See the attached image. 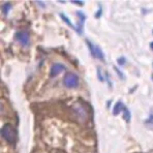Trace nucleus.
<instances>
[{
  "label": "nucleus",
  "instance_id": "f257e3e1",
  "mask_svg": "<svg viewBox=\"0 0 153 153\" xmlns=\"http://www.w3.org/2000/svg\"><path fill=\"white\" fill-rule=\"evenodd\" d=\"M1 136L6 142L13 144L17 141V131L12 124H4L1 128Z\"/></svg>",
  "mask_w": 153,
  "mask_h": 153
},
{
  "label": "nucleus",
  "instance_id": "f03ea898",
  "mask_svg": "<svg viewBox=\"0 0 153 153\" xmlns=\"http://www.w3.org/2000/svg\"><path fill=\"white\" fill-rule=\"evenodd\" d=\"M63 84L67 88H76L79 85V78L78 76L73 73H68L64 76Z\"/></svg>",
  "mask_w": 153,
  "mask_h": 153
},
{
  "label": "nucleus",
  "instance_id": "7ed1b4c3",
  "mask_svg": "<svg viewBox=\"0 0 153 153\" xmlns=\"http://www.w3.org/2000/svg\"><path fill=\"white\" fill-rule=\"evenodd\" d=\"M87 45H88L90 51H91L92 56H93L94 58H98V59H100V60L105 59V55H103L102 50L100 48V47L93 45L92 42H90L89 40H87Z\"/></svg>",
  "mask_w": 153,
  "mask_h": 153
},
{
  "label": "nucleus",
  "instance_id": "20e7f679",
  "mask_svg": "<svg viewBox=\"0 0 153 153\" xmlns=\"http://www.w3.org/2000/svg\"><path fill=\"white\" fill-rule=\"evenodd\" d=\"M16 37L19 40V42L22 46H28L29 42H30V38H29V34L26 31H20L16 34Z\"/></svg>",
  "mask_w": 153,
  "mask_h": 153
},
{
  "label": "nucleus",
  "instance_id": "39448f33",
  "mask_svg": "<svg viewBox=\"0 0 153 153\" xmlns=\"http://www.w3.org/2000/svg\"><path fill=\"white\" fill-rule=\"evenodd\" d=\"M74 111L76 112V114L78 115L79 118H82L83 120H86L87 119V112L83 105H79V103L78 105H75V107H74Z\"/></svg>",
  "mask_w": 153,
  "mask_h": 153
},
{
  "label": "nucleus",
  "instance_id": "423d86ee",
  "mask_svg": "<svg viewBox=\"0 0 153 153\" xmlns=\"http://www.w3.org/2000/svg\"><path fill=\"white\" fill-rule=\"evenodd\" d=\"M65 69V66L63 64L60 63H55L52 65L51 67V71H50V76H56L57 75H59L60 73H62Z\"/></svg>",
  "mask_w": 153,
  "mask_h": 153
},
{
  "label": "nucleus",
  "instance_id": "0eeeda50",
  "mask_svg": "<svg viewBox=\"0 0 153 153\" xmlns=\"http://www.w3.org/2000/svg\"><path fill=\"white\" fill-rule=\"evenodd\" d=\"M124 105L122 103V102H118L116 105H114V109H113V115L114 116H117L118 114H120L121 112L124 110Z\"/></svg>",
  "mask_w": 153,
  "mask_h": 153
},
{
  "label": "nucleus",
  "instance_id": "6e6552de",
  "mask_svg": "<svg viewBox=\"0 0 153 153\" xmlns=\"http://www.w3.org/2000/svg\"><path fill=\"white\" fill-rule=\"evenodd\" d=\"M12 8V4L10 3V2H5V3L2 4V12H3V13H7L8 10Z\"/></svg>",
  "mask_w": 153,
  "mask_h": 153
},
{
  "label": "nucleus",
  "instance_id": "1a4fd4ad",
  "mask_svg": "<svg viewBox=\"0 0 153 153\" xmlns=\"http://www.w3.org/2000/svg\"><path fill=\"white\" fill-rule=\"evenodd\" d=\"M60 17L62 18V20H63V21H64L65 23H66L67 25H68L69 27H71V28L75 29V26L73 25V23H71V22L69 21V19H68V18L66 17V16H65V15H63V13H60Z\"/></svg>",
  "mask_w": 153,
  "mask_h": 153
},
{
  "label": "nucleus",
  "instance_id": "9d476101",
  "mask_svg": "<svg viewBox=\"0 0 153 153\" xmlns=\"http://www.w3.org/2000/svg\"><path fill=\"white\" fill-rule=\"evenodd\" d=\"M123 112H124V120L126 121V122H129L130 121V112H129V110L127 109L126 107L124 108V110H123Z\"/></svg>",
  "mask_w": 153,
  "mask_h": 153
},
{
  "label": "nucleus",
  "instance_id": "9b49d317",
  "mask_svg": "<svg viewBox=\"0 0 153 153\" xmlns=\"http://www.w3.org/2000/svg\"><path fill=\"white\" fill-rule=\"evenodd\" d=\"M117 62H118L119 65H123L125 62H126V59H125L124 57H120V58H118V59H117Z\"/></svg>",
  "mask_w": 153,
  "mask_h": 153
},
{
  "label": "nucleus",
  "instance_id": "f8f14e48",
  "mask_svg": "<svg viewBox=\"0 0 153 153\" xmlns=\"http://www.w3.org/2000/svg\"><path fill=\"white\" fill-rule=\"evenodd\" d=\"M114 68H115V71H117V74H119V76H120V78H121V79H122V80H124V75H123V74H122V73H121V71H119V69H118V68H117V67H114Z\"/></svg>",
  "mask_w": 153,
  "mask_h": 153
},
{
  "label": "nucleus",
  "instance_id": "ddd939ff",
  "mask_svg": "<svg viewBox=\"0 0 153 153\" xmlns=\"http://www.w3.org/2000/svg\"><path fill=\"white\" fill-rule=\"evenodd\" d=\"M97 74H98V79H100V81H103V76H102L100 75V69L97 68Z\"/></svg>",
  "mask_w": 153,
  "mask_h": 153
},
{
  "label": "nucleus",
  "instance_id": "4468645a",
  "mask_svg": "<svg viewBox=\"0 0 153 153\" xmlns=\"http://www.w3.org/2000/svg\"><path fill=\"white\" fill-rule=\"evenodd\" d=\"M147 123H151V124H153V115H151V116L149 117V119L147 120Z\"/></svg>",
  "mask_w": 153,
  "mask_h": 153
},
{
  "label": "nucleus",
  "instance_id": "2eb2a0df",
  "mask_svg": "<svg viewBox=\"0 0 153 153\" xmlns=\"http://www.w3.org/2000/svg\"><path fill=\"white\" fill-rule=\"evenodd\" d=\"M102 13V8H100V10H98V13H96V18H100V13Z\"/></svg>",
  "mask_w": 153,
  "mask_h": 153
},
{
  "label": "nucleus",
  "instance_id": "dca6fc26",
  "mask_svg": "<svg viewBox=\"0 0 153 153\" xmlns=\"http://www.w3.org/2000/svg\"><path fill=\"white\" fill-rule=\"evenodd\" d=\"M71 2H73V3L80 4V5H82V4H83V2H80V1H75V0H73V1H71Z\"/></svg>",
  "mask_w": 153,
  "mask_h": 153
},
{
  "label": "nucleus",
  "instance_id": "f3484780",
  "mask_svg": "<svg viewBox=\"0 0 153 153\" xmlns=\"http://www.w3.org/2000/svg\"><path fill=\"white\" fill-rule=\"evenodd\" d=\"M150 48H151L152 50H153V42H150Z\"/></svg>",
  "mask_w": 153,
  "mask_h": 153
}]
</instances>
